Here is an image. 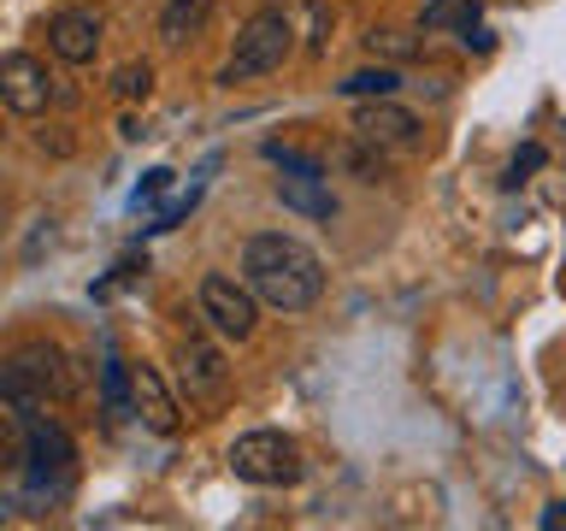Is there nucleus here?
Segmentation results:
<instances>
[{"mask_svg": "<svg viewBox=\"0 0 566 531\" xmlns=\"http://www.w3.org/2000/svg\"><path fill=\"white\" fill-rule=\"evenodd\" d=\"M130 414L148 425V431H159V437H171L177 425V402H171V389H166V378H159L154 366H130Z\"/></svg>", "mask_w": 566, "mask_h": 531, "instance_id": "obj_9", "label": "nucleus"}, {"mask_svg": "<svg viewBox=\"0 0 566 531\" xmlns=\"http://www.w3.org/2000/svg\"><path fill=\"white\" fill-rule=\"evenodd\" d=\"M354 136H366L371 148H413L419 142V118L396 106V95L384 101H366L360 113H354Z\"/></svg>", "mask_w": 566, "mask_h": 531, "instance_id": "obj_7", "label": "nucleus"}, {"mask_svg": "<svg viewBox=\"0 0 566 531\" xmlns=\"http://www.w3.org/2000/svg\"><path fill=\"white\" fill-rule=\"evenodd\" d=\"M201 319L219 336H254V325H260V301H254V290L248 283H237V278H224V272H207L201 278Z\"/></svg>", "mask_w": 566, "mask_h": 531, "instance_id": "obj_4", "label": "nucleus"}, {"mask_svg": "<svg viewBox=\"0 0 566 531\" xmlns=\"http://www.w3.org/2000/svg\"><path fill=\"white\" fill-rule=\"evenodd\" d=\"M171 189V171L166 166H154L148 177H142V184H136V207H148V201H159V195H166Z\"/></svg>", "mask_w": 566, "mask_h": 531, "instance_id": "obj_23", "label": "nucleus"}, {"mask_svg": "<svg viewBox=\"0 0 566 531\" xmlns=\"http://www.w3.org/2000/svg\"><path fill=\"white\" fill-rule=\"evenodd\" d=\"M113 95L118 101H148L154 95V65L142 60V65H118L113 71Z\"/></svg>", "mask_w": 566, "mask_h": 531, "instance_id": "obj_20", "label": "nucleus"}, {"mask_svg": "<svg viewBox=\"0 0 566 531\" xmlns=\"http://www.w3.org/2000/svg\"><path fill=\"white\" fill-rule=\"evenodd\" d=\"M543 525L560 531V525H566V502H548V508H543Z\"/></svg>", "mask_w": 566, "mask_h": 531, "instance_id": "obj_25", "label": "nucleus"}, {"mask_svg": "<svg viewBox=\"0 0 566 531\" xmlns=\"http://www.w3.org/2000/svg\"><path fill=\"white\" fill-rule=\"evenodd\" d=\"M467 30L478 24V7L472 0H424V12H419V30Z\"/></svg>", "mask_w": 566, "mask_h": 531, "instance_id": "obj_16", "label": "nucleus"}, {"mask_svg": "<svg viewBox=\"0 0 566 531\" xmlns=\"http://www.w3.org/2000/svg\"><path fill=\"white\" fill-rule=\"evenodd\" d=\"M265 159H272L277 171H325V166H318V159L295 154V148H283V142H265Z\"/></svg>", "mask_w": 566, "mask_h": 531, "instance_id": "obj_21", "label": "nucleus"}, {"mask_svg": "<svg viewBox=\"0 0 566 531\" xmlns=\"http://www.w3.org/2000/svg\"><path fill=\"white\" fill-rule=\"evenodd\" d=\"M343 166L360 177V184H378V177H389V159H384V148H371L366 136H354L348 148H343Z\"/></svg>", "mask_w": 566, "mask_h": 531, "instance_id": "obj_18", "label": "nucleus"}, {"mask_svg": "<svg viewBox=\"0 0 566 531\" xmlns=\"http://www.w3.org/2000/svg\"><path fill=\"white\" fill-rule=\"evenodd\" d=\"M0 136H7V131H0Z\"/></svg>", "mask_w": 566, "mask_h": 531, "instance_id": "obj_26", "label": "nucleus"}, {"mask_svg": "<svg viewBox=\"0 0 566 531\" xmlns=\"http://www.w3.org/2000/svg\"><path fill=\"white\" fill-rule=\"evenodd\" d=\"M242 278L254 290V301H265L277 313H307L325 295V266H318V254L307 242L283 237V230H265V237H254L242 248Z\"/></svg>", "mask_w": 566, "mask_h": 531, "instance_id": "obj_1", "label": "nucleus"}, {"mask_svg": "<svg viewBox=\"0 0 566 531\" xmlns=\"http://www.w3.org/2000/svg\"><path fill=\"white\" fill-rule=\"evenodd\" d=\"M0 402L7 407H18V414H42V389H35V378L24 372V361H18V354H7V361H0Z\"/></svg>", "mask_w": 566, "mask_h": 531, "instance_id": "obj_14", "label": "nucleus"}, {"mask_svg": "<svg viewBox=\"0 0 566 531\" xmlns=\"http://www.w3.org/2000/svg\"><path fill=\"white\" fill-rule=\"evenodd\" d=\"M230 472L248 478V485H295L301 455L283 431H242L230 442Z\"/></svg>", "mask_w": 566, "mask_h": 531, "instance_id": "obj_3", "label": "nucleus"}, {"mask_svg": "<svg viewBox=\"0 0 566 531\" xmlns=\"http://www.w3.org/2000/svg\"><path fill=\"white\" fill-rule=\"evenodd\" d=\"M366 48H371V60H413L419 53V35H407V30H371L366 35Z\"/></svg>", "mask_w": 566, "mask_h": 531, "instance_id": "obj_19", "label": "nucleus"}, {"mask_svg": "<svg viewBox=\"0 0 566 531\" xmlns=\"http://www.w3.org/2000/svg\"><path fill=\"white\" fill-rule=\"evenodd\" d=\"M101 402H106V414H130V366L118 354H106V366H101Z\"/></svg>", "mask_w": 566, "mask_h": 531, "instance_id": "obj_17", "label": "nucleus"}, {"mask_svg": "<svg viewBox=\"0 0 566 531\" xmlns=\"http://www.w3.org/2000/svg\"><path fill=\"white\" fill-rule=\"evenodd\" d=\"M18 361H24V372L35 378V389H42L48 402H65L71 389H77V378L65 372V348H53V343H24V348H18Z\"/></svg>", "mask_w": 566, "mask_h": 531, "instance_id": "obj_11", "label": "nucleus"}, {"mask_svg": "<svg viewBox=\"0 0 566 531\" xmlns=\"http://www.w3.org/2000/svg\"><path fill=\"white\" fill-rule=\"evenodd\" d=\"M277 201L301 212V219H331L336 201H331V189H325V171H283L277 177Z\"/></svg>", "mask_w": 566, "mask_h": 531, "instance_id": "obj_12", "label": "nucleus"}, {"mask_svg": "<svg viewBox=\"0 0 566 531\" xmlns=\"http://www.w3.org/2000/svg\"><path fill=\"white\" fill-rule=\"evenodd\" d=\"M24 431H30V467L35 472H71V460H77V442H71L65 425H53L42 414H24Z\"/></svg>", "mask_w": 566, "mask_h": 531, "instance_id": "obj_10", "label": "nucleus"}, {"mask_svg": "<svg viewBox=\"0 0 566 531\" xmlns=\"http://www.w3.org/2000/svg\"><path fill=\"white\" fill-rule=\"evenodd\" d=\"M295 48V24L290 12H254L237 35V53H230V65L219 71V83H248V77H265V71H277L290 60Z\"/></svg>", "mask_w": 566, "mask_h": 531, "instance_id": "obj_2", "label": "nucleus"}, {"mask_svg": "<svg viewBox=\"0 0 566 531\" xmlns=\"http://www.w3.org/2000/svg\"><path fill=\"white\" fill-rule=\"evenodd\" d=\"M177 378H184L189 402H219L224 384H230V366H224V354L212 343L189 336V343H177Z\"/></svg>", "mask_w": 566, "mask_h": 531, "instance_id": "obj_6", "label": "nucleus"}, {"mask_svg": "<svg viewBox=\"0 0 566 531\" xmlns=\"http://www.w3.org/2000/svg\"><path fill=\"white\" fill-rule=\"evenodd\" d=\"M207 24H212V0H166V12H159V42L189 48Z\"/></svg>", "mask_w": 566, "mask_h": 531, "instance_id": "obj_13", "label": "nucleus"}, {"mask_svg": "<svg viewBox=\"0 0 566 531\" xmlns=\"http://www.w3.org/2000/svg\"><path fill=\"white\" fill-rule=\"evenodd\" d=\"M0 101L12 106V113H48V101H53V77H48V65L42 60H30V53H7L0 60Z\"/></svg>", "mask_w": 566, "mask_h": 531, "instance_id": "obj_5", "label": "nucleus"}, {"mask_svg": "<svg viewBox=\"0 0 566 531\" xmlns=\"http://www.w3.org/2000/svg\"><path fill=\"white\" fill-rule=\"evenodd\" d=\"M537 166H543V148H537V142H525V148L513 154V166H507V184H525Z\"/></svg>", "mask_w": 566, "mask_h": 531, "instance_id": "obj_22", "label": "nucleus"}, {"mask_svg": "<svg viewBox=\"0 0 566 531\" xmlns=\"http://www.w3.org/2000/svg\"><path fill=\"white\" fill-rule=\"evenodd\" d=\"M460 48H467V53H490V48H495V35H490V30H478V24H467V30H460Z\"/></svg>", "mask_w": 566, "mask_h": 531, "instance_id": "obj_24", "label": "nucleus"}, {"mask_svg": "<svg viewBox=\"0 0 566 531\" xmlns=\"http://www.w3.org/2000/svg\"><path fill=\"white\" fill-rule=\"evenodd\" d=\"M348 101H384V95H396L401 77H396V65H366V71H354V77L336 83Z\"/></svg>", "mask_w": 566, "mask_h": 531, "instance_id": "obj_15", "label": "nucleus"}, {"mask_svg": "<svg viewBox=\"0 0 566 531\" xmlns=\"http://www.w3.org/2000/svg\"><path fill=\"white\" fill-rule=\"evenodd\" d=\"M48 48L60 53L65 65H88L101 53V18L83 12V7H65L48 18Z\"/></svg>", "mask_w": 566, "mask_h": 531, "instance_id": "obj_8", "label": "nucleus"}]
</instances>
